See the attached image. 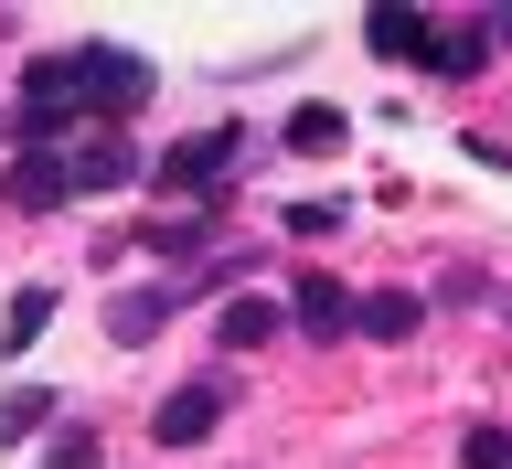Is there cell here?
Segmentation results:
<instances>
[{
	"label": "cell",
	"mask_w": 512,
	"mask_h": 469,
	"mask_svg": "<svg viewBox=\"0 0 512 469\" xmlns=\"http://www.w3.org/2000/svg\"><path fill=\"white\" fill-rule=\"evenodd\" d=\"M416 320H427L416 288H374V299H352V331H363V342H416Z\"/></svg>",
	"instance_id": "cell-6"
},
{
	"label": "cell",
	"mask_w": 512,
	"mask_h": 469,
	"mask_svg": "<svg viewBox=\"0 0 512 469\" xmlns=\"http://www.w3.org/2000/svg\"><path fill=\"white\" fill-rule=\"evenodd\" d=\"M75 192V160L64 150H11V214H54Z\"/></svg>",
	"instance_id": "cell-4"
},
{
	"label": "cell",
	"mask_w": 512,
	"mask_h": 469,
	"mask_svg": "<svg viewBox=\"0 0 512 469\" xmlns=\"http://www.w3.org/2000/svg\"><path fill=\"white\" fill-rule=\"evenodd\" d=\"M214 427H224V384L214 374H203V384H171V395L150 406V438L160 448H203Z\"/></svg>",
	"instance_id": "cell-1"
},
{
	"label": "cell",
	"mask_w": 512,
	"mask_h": 469,
	"mask_svg": "<svg viewBox=\"0 0 512 469\" xmlns=\"http://www.w3.org/2000/svg\"><path fill=\"white\" fill-rule=\"evenodd\" d=\"M214 342H224V352H256V342H278V299L235 288V299H224V320H214Z\"/></svg>",
	"instance_id": "cell-8"
},
{
	"label": "cell",
	"mask_w": 512,
	"mask_h": 469,
	"mask_svg": "<svg viewBox=\"0 0 512 469\" xmlns=\"http://www.w3.org/2000/svg\"><path fill=\"white\" fill-rule=\"evenodd\" d=\"M342 139H352V128H342V107H299V118H288V150H299V160H331Z\"/></svg>",
	"instance_id": "cell-11"
},
{
	"label": "cell",
	"mask_w": 512,
	"mask_h": 469,
	"mask_svg": "<svg viewBox=\"0 0 512 469\" xmlns=\"http://www.w3.org/2000/svg\"><path fill=\"white\" fill-rule=\"evenodd\" d=\"M43 416H54V395H0V438H32Z\"/></svg>",
	"instance_id": "cell-17"
},
{
	"label": "cell",
	"mask_w": 512,
	"mask_h": 469,
	"mask_svg": "<svg viewBox=\"0 0 512 469\" xmlns=\"http://www.w3.org/2000/svg\"><path fill=\"white\" fill-rule=\"evenodd\" d=\"M491 43H512V11H491Z\"/></svg>",
	"instance_id": "cell-18"
},
{
	"label": "cell",
	"mask_w": 512,
	"mask_h": 469,
	"mask_svg": "<svg viewBox=\"0 0 512 469\" xmlns=\"http://www.w3.org/2000/svg\"><path fill=\"white\" fill-rule=\"evenodd\" d=\"M363 43H374L384 64H427V75H438L448 22H427V11H395V0H384V11H363Z\"/></svg>",
	"instance_id": "cell-2"
},
{
	"label": "cell",
	"mask_w": 512,
	"mask_h": 469,
	"mask_svg": "<svg viewBox=\"0 0 512 469\" xmlns=\"http://www.w3.org/2000/svg\"><path fill=\"white\" fill-rule=\"evenodd\" d=\"M299 331H310V342H342V331H352V299L331 278H299Z\"/></svg>",
	"instance_id": "cell-10"
},
{
	"label": "cell",
	"mask_w": 512,
	"mask_h": 469,
	"mask_svg": "<svg viewBox=\"0 0 512 469\" xmlns=\"http://www.w3.org/2000/svg\"><path fill=\"white\" fill-rule=\"evenodd\" d=\"M459 469H512V438L502 427H470V438H459Z\"/></svg>",
	"instance_id": "cell-15"
},
{
	"label": "cell",
	"mask_w": 512,
	"mask_h": 469,
	"mask_svg": "<svg viewBox=\"0 0 512 469\" xmlns=\"http://www.w3.org/2000/svg\"><path fill=\"white\" fill-rule=\"evenodd\" d=\"M203 235H214V224H139V246L171 256V267H182V256H203Z\"/></svg>",
	"instance_id": "cell-14"
},
{
	"label": "cell",
	"mask_w": 512,
	"mask_h": 469,
	"mask_svg": "<svg viewBox=\"0 0 512 469\" xmlns=\"http://www.w3.org/2000/svg\"><path fill=\"white\" fill-rule=\"evenodd\" d=\"M491 64V22H448V43H438V75L459 86V75H480Z\"/></svg>",
	"instance_id": "cell-12"
},
{
	"label": "cell",
	"mask_w": 512,
	"mask_h": 469,
	"mask_svg": "<svg viewBox=\"0 0 512 469\" xmlns=\"http://www.w3.org/2000/svg\"><path fill=\"white\" fill-rule=\"evenodd\" d=\"M86 107H139V96H150V64L139 54H118V43H86Z\"/></svg>",
	"instance_id": "cell-5"
},
{
	"label": "cell",
	"mask_w": 512,
	"mask_h": 469,
	"mask_svg": "<svg viewBox=\"0 0 512 469\" xmlns=\"http://www.w3.org/2000/svg\"><path fill=\"white\" fill-rule=\"evenodd\" d=\"M43 320H54V288H22V299H11V320H0V352H22Z\"/></svg>",
	"instance_id": "cell-13"
},
{
	"label": "cell",
	"mask_w": 512,
	"mask_h": 469,
	"mask_svg": "<svg viewBox=\"0 0 512 469\" xmlns=\"http://www.w3.org/2000/svg\"><path fill=\"white\" fill-rule=\"evenodd\" d=\"M171 310H182V299H160V288H128V299H107V331L139 352V342H160V320H171Z\"/></svg>",
	"instance_id": "cell-9"
},
{
	"label": "cell",
	"mask_w": 512,
	"mask_h": 469,
	"mask_svg": "<svg viewBox=\"0 0 512 469\" xmlns=\"http://www.w3.org/2000/svg\"><path fill=\"white\" fill-rule=\"evenodd\" d=\"M75 192H118V182H139V150H128V139H107V128H96V139H75Z\"/></svg>",
	"instance_id": "cell-7"
},
{
	"label": "cell",
	"mask_w": 512,
	"mask_h": 469,
	"mask_svg": "<svg viewBox=\"0 0 512 469\" xmlns=\"http://www.w3.org/2000/svg\"><path fill=\"white\" fill-rule=\"evenodd\" d=\"M43 469H96V427H54V448H43Z\"/></svg>",
	"instance_id": "cell-16"
},
{
	"label": "cell",
	"mask_w": 512,
	"mask_h": 469,
	"mask_svg": "<svg viewBox=\"0 0 512 469\" xmlns=\"http://www.w3.org/2000/svg\"><path fill=\"white\" fill-rule=\"evenodd\" d=\"M224 171H235V128H203V139H182L160 160V192H214Z\"/></svg>",
	"instance_id": "cell-3"
}]
</instances>
